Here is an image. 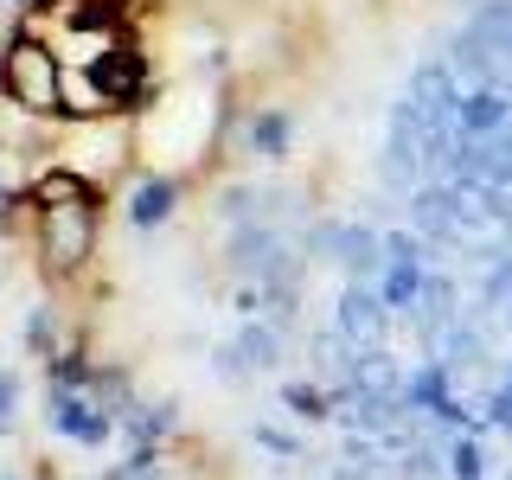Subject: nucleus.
Wrapping results in <instances>:
<instances>
[{
    "label": "nucleus",
    "mask_w": 512,
    "mask_h": 480,
    "mask_svg": "<svg viewBox=\"0 0 512 480\" xmlns=\"http://www.w3.org/2000/svg\"><path fill=\"white\" fill-rule=\"evenodd\" d=\"M7 205H26L20 192H7V180H0V212H7Z\"/></svg>",
    "instance_id": "6ab92c4d"
},
{
    "label": "nucleus",
    "mask_w": 512,
    "mask_h": 480,
    "mask_svg": "<svg viewBox=\"0 0 512 480\" xmlns=\"http://www.w3.org/2000/svg\"><path fill=\"white\" fill-rule=\"evenodd\" d=\"M13 423H20V378L0 372V436H7Z\"/></svg>",
    "instance_id": "a211bd4d"
},
{
    "label": "nucleus",
    "mask_w": 512,
    "mask_h": 480,
    "mask_svg": "<svg viewBox=\"0 0 512 480\" xmlns=\"http://www.w3.org/2000/svg\"><path fill=\"white\" fill-rule=\"evenodd\" d=\"M103 237V199H77V205H45L39 212V256L52 276H77L96 256Z\"/></svg>",
    "instance_id": "f03ea898"
},
{
    "label": "nucleus",
    "mask_w": 512,
    "mask_h": 480,
    "mask_svg": "<svg viewBox=\"0 0 512 480\" xmlns=\"http://www.w3.org/2000/svg\"><path fill=\"white\" fill-rule=\"evenodd\" d=\"M378 180L391 192H410L429 180V135H423V116H416L410 96L391 103V122H384V148H378Z\"/></svg>",
    "instance_id": "7ed1b4c3"
},
{
    "label": "nucleus",
    "mask_w": 512,
    "mask_h": 480,
    "mask_svg": "<svg viewBox=\"0 0 512 480\" xmlns=\"http://www.w3.org/2000/svg\"><path fill=\"white\" fill-rule=\"evenodd\" d=\"M250 442H256V448H269V455H282V461H301V442L288 436V429H276V423H256V429H250Z\"/></svg>",
    "instance_id": "f3484780"
},
{
    "label": "nucleus",
    "mask_w": 512,
    "mask_h": 480,
    "mask_svg": "<svg viewBox=\"0 0 512 480\" xmlns=\"http://www.w3.org/2000/svg\"><path fill=\"white\" fill-rule=\"evenodd\" d=\"M506 480H512V461H506Z\"/></svg>",
    "instance_id": "4be33fe9"
},
{
    "label": "nucleus",
    "mask_w": 512,
    "mask_h": 480,
    "mask_svg": "<svg viewBox=\"0 0 512 480\" xmlns=\"http://www.w3.org/2000/svg\"><path fill=\"white\" fill-rule=\"evenodd\" d=\"M282 410L301 416V423H327V416L340 410V397H333V384H320V378H288L282 384Z\"/></svg>",
    "instance_id": "ddd939ff"
},
{
    "label": "nucleus",
    "mask_w": 512,
    "mask_h": 480,
    "mask_svg": "<svg viewBox=\"0 0 512 480\" xmlns=\"http://www.w3.org/2000/svg\"><path fill=\"white\" fill-rule=\"evenodd\" d=\"M448 480H487V442H480V429L448 436Z\"/></svg>",
    "instance_id": "4468645a"
},
{
    "label": "nucleus",
    "mask_w": 512,
    "mask_h": 480,
    "mask_svg": "<svg viewBox=\"0 0 512 480\" xmlns=\"http://www.w3.org/2000/svg\"><path fill=\"white\" fill-rule=\"evenodd\" d=\"M244 154L250 160H269V167H282L288 154H295V116H288L282 103H256L250 116H244Z\"/></svg>",
    "instance_id": "1a4fd4ad"
},
{
    "label": "nucleus",
    "mask_w": 512,
    "mask_h": 480,
    "mask_svg": "<svg viewBox=\"0 0 512 480\" xmlns=\"http://www.w3.org/2000/svg\"><path fill=\"white\" fill-rule=\"evenodd\" d=\"M282 333H288V327H276L269 314H250L244 327H237V352H244L256 372H276V365H282V346H288Z\"/></svg>",
    "instance_id": "f8f14e48"
},
{
    "label": "nucleus",
    "mask_w": 512,
    "mask_h": 480,
    "mask_svg": "<svg viewBox=\"0 0 512 480\" xmlns=\"http://www.w3.org/2000/svg\"><path fill=\"white\" fill-rule=\"evenodd\" d=\"M0 96L20 116H58L64 109V58L52 52V39H39L32 26H13L0 45Z\"/></svg>",
    "instance_id": "f257e3e1"
},
{
    "label": "nucleus",
    "mask_w": 512,
    "mask_h": 480,
    "mask_svg": "<svg viewBox=\"0 0 512 480\" xmlns=\"http://www.w3.org/2000/svg\"><path fill=\"white\" fill-rule=\"evenodd\" d=\"M122 160H128V135H122V128H96V122L84 128V135H71V148H64V167L84 173V180H96V186H103Z\"/></svg>",
    "instance_id": "9d476101"
},
{
    "label": "nucleus",
    "mask_w": 512,
    "mask_h": 480,
    "mask_svg": "<svg viewBox=\"0 0 512 480\" xmlns=\"http://www.w3.org/2000/svg\"><path fill=\"white\" fill-rule=\"evenodd\" d=\"M506 378H512V359H506Z\"/></svg>",
    "instance_id": "412c9836"
},
{
    "label": "nucleus",
    "mask_w": 512,
    "mask_h": 480,
    "mask_svg": "<svg viewBox=\"0 0 512 480\" xmlns=\"http://www.w3.org/2000/svg\"><path fill=\"white\" fill-rule=\"evenodd\" d=\"M90 77H96V90H103L109 116H128V109L148 103V52H141L135 39L116 45L103 64H90Z\"/></svg>",
    "instance_id": "6e6552de"
},
{
    "label": "nucleus",
    "mask_w": 512,
    "mask_h": 480,
    "mask_svg": "<svg viewBox=\"0 0 512 480\" xmlns=\"http://www.w3.org/2000/svg\"><path fill=\"white\" fill-rule=\"evenodd\" d=\"M45 423H52V436L77 448H103L116 436V410L96 404L90 391H58V384H45Z\"/></svg>",
    "instance_id": "39448f33"
},
{
    "label": "nucleus",
    "mask_w": 512,
    "mask_h": 480,
    "mask_svg": "<svg viewBox=\"0 0 512 480\" xmlns=\"http://www.w3.org/2000/svg\"><path fill=\"white\" fill-rule=\"evenodd\" d=\"M26 346L39 352V359H52V352H58V320H52L45 301H39V308H26Z\"/></svg>",
    "instance_id": "2eb2a0df"
},
{
    "label": "nucleus",
    "mask_w": 512,
    "mask_h": 480,
    "mask_svg": "<svg viewBox=\"0 0 512 480\" xmlns=\"http://www.w3.org/2000/svg\"><path fill=\"white\" fill-rule=\"evenodd\" d=\"M308 256L333 263L346 282H378L384 269V231L378 224H359V218H327L308 231Z\"/></svg>",
    "instance_id": "20e7f679"
},
{
    "label": "nucleus",
    "mask_w": 512,
    "mask_h": 480,
    "mask_svg": "<svg viewBox=\"0 0 512 480\" xmlns=\"http://www.w3.org/2000/svg\"><path fill=\"white\" fill-rule=\"evenodd\" d=\"M404 320H410V333H416V340L436 352V346L448 340V327H455V320H468V295H461V282L448 276V269H429L423 295H416V308H410Z\"/></svg>",
    "instance_id": "0eeeda50"
},
{
    "label": "nucleus",
    "mask_w": 512,
    "mask_h": 480,
    "mask_svg": "<svg viewBox=\"0 0 512 480\" xmlns=\"http://www.w3.org/2000/svg\"><path fill=\"white\" fill-rule=\"evenodd\" d=\"M173 212H180V180L173 173H141L128 186V224L135 231H160V224H173Z\"/></svg>",
    "instance_id": "9b49d317"
},
{
    "label": "nucleus",
    "mask_w": 512,
    "mask_h": 480,
    "mask_svg": "<svg viewBox=\"0 0 512 480\" xmlns=\"http://www.w3.org/2000/svg\"><path fill=\"white\" fill-rule=\"evenodd\" d=\"M13 7H20V13H39V7H45V0H13Z\"/></svg>",
    "instance_id": "aec40b11"
},
{
    "label": "nucleus",
    "mask_w": 512,
    "mask_h": 480,
    "mask_svg": "<svg viewBox=\"0 0 512 480\" xmlns=\"http://www.w3.org/2000/svg\"><path fill=\"white\" fill-rule=\"evenodd\" d=\"M391 308H384V295H378V282H346L340 288V308H333V333H340L346 346H359V352H372L391 340Z\"/></svg>",
    "instance_id": "423d86ee"
},
{
    "label": "nucleus",
    "mask_w": 512,
    "mask_h": 480,
    "mask_svg": "<svg viewBox=\"0 0 512 480\" xmlns=\"http://www.w3.org/2000/svg\"><path fill=\"white\" fill-rule=\"evenodd\" d=\"M0 480H13V474H0Z\"/></svg>",
    "instance_id": "5701e85b"
},
{
    "label": "nucleus",
    "mask_w": 512,
    "mask_h": 480,
    "mask_svg": "<svg viewBox=\"0 0 512 480\" xmlns=\"http://www.w3.org/2000/svg\"><path fill=\"white\" fill-rule=\"evenodd\" d=\"M212 372H218L224 384H250V378H256V365L244 359V352H237V340H224V346L212 352Z\"/></svg>",
    "instance_id": "dca6fc26"
}]
</instances>
